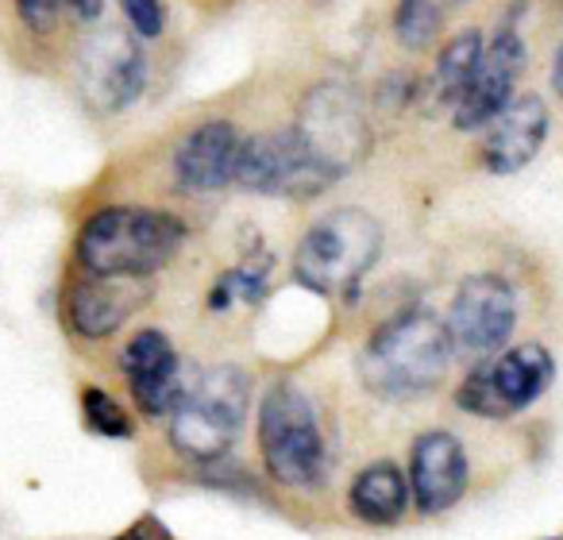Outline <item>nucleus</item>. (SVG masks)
I'll return each mask as SVG.
<instances>
[{
  "mask_svg": "<svg viewBox=\"0 0 563 540\" xmlns=\"http://www.w3.org/2000/svg\"><path fill=\"white\" fill-rule=\"evenodd\" d=\"M467 452L460 437L444 429H429L413 440L409 452V494H413L421 514H444L467 494Z\"/></svg>",
  "mask_w": 563,
  "mask_h": 540,
  "instance_id": "nucleus-14",
  "label": "nucleus"
},
{
  "mask_svg": "<svg viewBox=\"0 0 563 540\" xmlns=\"http://www.w3.org/2000/svg\"><path fill=\"white\" fill-rule=\"evenodd\" d=\"M243 132L232 120H201L174 147V178L186 194H217L235 186V163H240Z\"/></svg>",
  "mask_w": 563,
  "mask_h": 540,
  "instance_id": "nucleus-13",
  "label": "nucleus"
},
{
  "mask_svg": "<svg viewBox=\"0 0 563 540\" xmlns=\"http://www.w3.org/2000/svg\"><path fill=\"white\" fill-rule=\"evenodd\" d=\"M290 128L332 181L355 174L375 151L371 109L363 104L360 89L344 81H317L313 89H306Z\"/></svg>",
  "mask_w": 563,
  "mask_h": 540,
  "instance_id": "nucleus-6",
  "label": "nucleus"
},
{
  "mask_svg": "<svg viewBox=\"0 0 563 540\" xmlns=\"http://www.w3.org/2000/svg\"><path fill=\"white\" fill-rule=\"evenodd\" d=\"M120 12H124L128 27H132L140 40H158V35L166 32L163 0H120Z\"/></svg>",
  "mask_w": 563,
  "mask_h": 540,
  "instance_id": "nucleus-22",
  "label": "nucleus"
},
{
  "mask_svg": "<svg viewBox=\"0 0 563 540\" xmlns=\"http://www.w3.org/2000/svg\"><path fill=\"white\" fill-rule=\"evenodd\" d=\"M258 455L266 475L286 491H317L329 478V444L313 398L290 378H278L258 401Z\"/></svg>",
  "mask_w": 563,
  "mask_h": 540,
  "instance_id": "nucleus-4",
  "label": "nucleus"
},
{
  "mask_svg": "<svg viewBox=\"0 0 563 540\" xmlns=\"http://www.w3.org/2000/svg\"><path fill=\"white\" fill-rule=\"evenodd\" d=\"M383 255V224L367 209H332L306 228L294 251V278L321 298H347L360 294L363 278L375 271Z\"/></svg>",
  "mask_w": 563,
  "mask_h": 540,
  "instance_id": "nucleus-3",
  "label": "nucleus"
},
{
  "mask_svg": "<svg viewBox=\"0 0 563 540\" xmlns=\"http://www.w3.org/2000/svg\"><path fill=\"white\" fill-rule=\"evenodd\" d=\"M548 128H552V112H548L544 97L517 93L514 101L486 124L478 158H483L486 170L498 174V178L525 170V166L540 155V147H544Z\"/></svg>",
  "mask_w": 563,
  "mask_h": 540,
  "instance_id": "nucleus-15",
  "label": "nucleus"
},
{
  "mask_svg": "<svg viewBox=\"0 0 563 540\" xmlns=\"http://www.w3.org/2000/svg\"><path fill=\"white\" fill-rule=\"evenodd\" d=\"M117 540H170V537H166V529L155 521V517H143V521H135L128 532H120Z\"/></svg>",
  "mask_w": 563,
  "mask_h": 540,
  "instance_id": "nucleus-25",
  "label": "nucleus"
},
{
  "mask_svg": "<svg viewBox=\"0 0 563 540\" xmlns=\"http://www.w3.org/2000/svg\"><path fill=\"white\" fill-rule=\"evenodd\" d=\"M525 63V40L517 32V20L509 16L506 24L494 32V40L483 47L478 70L471 78V86L463 89V97L452 109V124L460 132H483L501 109L517 97V78H521Z\"/></svg>",
  "mask_w": 563,
  "mask_h": 540,
  "instance_id": "nucleus-11",
  "label": "nucleus"
},
{
  "mask_svg": "<svg viewBox=\"0 0 563 540\" xmlns=\"http://www.w3.org/2000/svg\"><path fill=\"white\" fill-rule=\"evenodd\" d=\"M409 478L401 475L398 463L375 460L352 478V491H347V506L360 521L367 525H398L409 509Z\"/></svg>",
  "mask_w": 563,
  "mask_h": 540,
  "instance_id": "nucleus-17",
  "label": "nucleus"
},
{
  "mask_svg": "<svg viewBox=\"0 0 563 540\" xmlns=\"http://www.w3.org/2000/svg\"><path fill=\"white\" fill-rule=\"evenodd\" d=\"M81 101L97 117H120L147 89V51L132 27H101L78 51Z\"/></svg>",
  "mask_w": 563,
  "mask_h": 540,
  "instance_id": "nucleus-8",
  "label": "nucleus"
},
{
  "mask_svg": "<svg viewBox=\"0 0 563 540\" xmlns=\"http://www.w3.org/2000/svg\"><path fill=\"white\" fill-rule=\"evenodd\" d=\"M251 409V375L235 363L201 371L166 417L170 448L189 463H217L232 452Z\"/></svg>",
  "mask_w": 563,
  "mask_h": 540,
  "instance_id": "nucleus-5",
  "label": "nucleus"
},
{
  "mask_svg": "<svg viewBox=\"0 0 563 540\" xmlns=\"http://www.w3.org/2000/svg\"><path fill=\"white\" fill-rule=\"evenodd\" d=\"M266 275H271V255H255V258H243V263L228 266L224 275L212 283L209 309L212 313H224L235 301H240V306H258V301L271 294Z\"/></svg>",
  "mask_w": 563,
  "mask_h": 540,
  "instance_id": "nucleus-19",
  "label": "nucleus"
},
{
  "mask_svg": "<svg viewBox=\"0 0 563 540\" xmlns=\"http://www.w3.org/2000/svg\"><path fill=\"white\" fill-rule=\"evenodd\" d=\"M63 12H70V20H78V24H97L104 0H63Z\"/></svg>",
  "mask_w": 563,
  "mask_h": 540,
  "instance_id": "nucleus-24",
  "label": "nucleus"
},
{
  "mask_svg": "<svg viewBox=\"0 0 563 540\" xmlns=\"http://www.w3.org/2000/svg\"><path fill=\"white\" fill-rule=\"evenodd\" d=\"M555 378V360L544 344L501 348L483 363H471L467 378L455 390V406L483 421H509L548 394Z\"/></svg>",
  "mask_w": 563,
  "mask_h": 540,
  "instance_id": "nucleus-7",
  "label": "nucleus"
},
{
  "mask_svg": "<svg viewBox=\"0 0 563 540\" xmlns=\"http://www.w3.org/2000/svg\"><path fill=\"white\" fill-rule=\"evenodd\" d=\"M483 47H486V40L478 27H463V32H455L452 40L440 47L437 66H432L429 81H424V104H429V109H455L463 89L475 78Z\"/></svg>",
  "mask_w": 563,
  "mask_h": 540,
  "instance_id": "nucleus-18",
  "label": "nucleus"
},
{
  "mask_svg": "<svg viewBox=\"0 0 563 540\" xmlns=\"http://www.w3.org/2000/svg\"><path fill=\"white\" fill-rule=\"evenodd\" d=\"M186 220L151 205H104L89 212L74 243L86 275L104 278H151L186 247Z\"/></svg>",
  "mask_w": 563,
  "mask_h": 540,
  "instance_id": "nucleus-2",
  "label": "nucleus"
},
{
  "mask_svg": "<svg viewBox=\"0 0 563 540\" xmlns=\"http://www.w3.org/2000/svg\"><path fill=\"white\" fill-rule=\"evenodd\" d=\"M444 27V0H398L394 4V40L406 51H424Z\"/></svg>",
  "mask_w": 563,
  "mask_h": 540,
  "instance_id": "nucleus-20",
  "label": "nucleus"
},
{
  "mask_svg": "<svg viewBox=\"0 0 563 540\" xmlns=\"http://www.w3.org/2000/svg\"><path fill=\"white\" fill-rule=\"evenodd\" d=\"M120 375L128 378L132 401L147 421H166L186 394L189 378L181 355L163 329H140L120 352Z\"/></svg>",
  "mask_w": 563,
  "mask_h": 540,
  "instance_id": "nucleus-12",
  "label": "nucleus"
},
{
  "mask_svg": "<svg viewBox=\"0 0 563 540\" xmlns=\"http://www.w3.org/2000/svg\"><path fill=\"white\" fill-rule=\"evenodd\" d=\"M147 301L143 278H104L81 275L66 290V329L81 340H109L128 324V317L140 313Z\"/></svg>",
  "mask_w": 563,
  "mask_h": 540,
  "instance_id": "nucleus-16",
  "label": "nucleus"
},
{
  "mask_svg": "<svg viewBox=\"0 0 563 540\" xmlns=\"http://www.w3.org/2000/svg\"><path fill=\"white\" fill-rule=\"evenodd\" d=\"M448 337L452 352L467 363H483L509 344L517 329V294L501 275H467L455 286V298L448 306Z\"/></svg>",
  "mask_w": 563,
  "mask_h": 540,
  "instance_id": "nucleus-10",
  "label": "nucleus"
},
{
  "mask_svg": "<svg viewBox=\"0 0 563 540\" xmlns=\"http://www.w3.org/2000/svg\"><path fill=\"white\" fill-rule=\"evenodd\" d=\"M235 186L263 197L309 201V197H321L336 181L313 163V155L306 151V143L298 140L294 128H278V132L243 135L240 163H235Z\"/></svg>",
  "mask_w": 563,
  "mask_h": 540,
  "instance_id": "nucleus-9",
  "label": "nucleus"
},
{
  "mask_svg": "<svg viewBox=\"0 0 563 540\" xmlns=\"http://www.w3.org/2000/svg\"><path fill=\"white\" fill-rule=\"evenodd\" d=\"M81 417H86L89 432L97 437H109V440H132L135 437V421L109 390L101 386H86L81 390Z\"/></svg>",
  "mask_w": 563,
  "mask_h": 540,
  "instance_id": "nucleus-21",
  "label": "nucleus"
},
{
  "mask_svg": "<svg viewBox=\"0 0 563 540\" xmlns=\"http://www.w3.org/2000/svg\"><path fill=\"white\" fill-rule=\"evenodd\" d=\"M16 4L20 24L32 35H51L58 27V12H63V0H12Z\"/></svg>",
  "mask_w": 563,
  "mask_h": 540,
  "instance_id": "nucleus-23",
  "label": "nucleus"
},
{
  "mask_svg": "<svg viewBox=\"0 0 563 540\" xmlns=\"http://www.w3.org/2000/svg\"><path fill=\"white\" fill-rule=\"evenodd\" d=\"M452 360L444 317L409 306L371 332L360 355V378L383 401H417L444 383Z\"/></svg>",
  "mask_w": 563,
  "mask_h": 540,
  "instance_id": "nucleus-1",
  "label": "nucleus"
},
{
  "mask_svg": "<svg viewBox=\"0 0 563 540\" xmlns=\"http://www.w3.org/2000/svg\"><path fill=\"white\" fill-rule=\"evenodd\" d=\"M552 89H555V97L563 101V47L555 51V58H552Z\"/></svg>",
  "mask_w": 563,
  "mask_h": 540,
  "instance_id": "nucleus-26",
  "label": "nucleus"
}]
</instances>
